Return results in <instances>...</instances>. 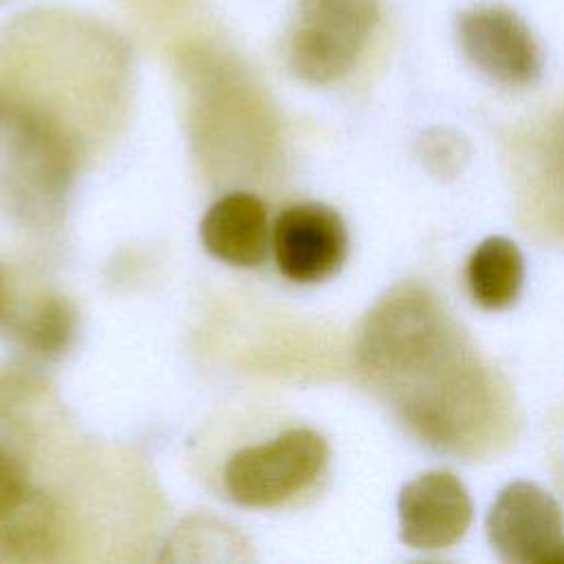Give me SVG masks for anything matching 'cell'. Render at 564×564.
Returning a JSON list of instances; mask_svg holds the SVG:
<instances>
[{
	"mask_svg": "<svg viewBox=\"0 0 564 564\" xmlns=\"http://www.w3.org/2000/svg\"><path fill=\"white\" fill-rule=\"evenodd\" d=\"M423 159L434 167L436 172L449 174L458 167V163L465 159V148L463 141L445 130H432L425 134L423 143Z\"/></svg>",
	"mask_w": 564,
	"mask_h": 564,
	"instance_id": "cell-13",
	"label": "cell"
},
{
	"mask_svg": "<svg viewBox=\"0 0 564 564\" xmlns=\"http://www.w3.org/2000/svg\"><path fill=\"white\" fill-rule=\"evenodd\" d=\"M15 328L26 346L42 355H55L73 335V308L62 297H42L24 317H18Z\"/></svg>",
	"mask_w": 564,
	"mask_h": 564,
	"instance_id": "cell-11",
	"label": "cell"
},
{
	"mask_svg": "<svg viewBox=\"0 0 564 564\" xmlns=\"http://www.w3.org/2000/svg\"><path fill=\"white\" fill-rule=\"evenodd\" d=\"M13 319V311H11V293H9V284H7V275L0 267V324L11 322Z\"/></svg>",
	"mask_w": 564,
	"mask_h": 564,
	"instance_id": "cell-15",
	"label": "cell"
},
{
	"mask_svg": "<svg viewBox=\"0 0 564 564\" xmlns=\"http://www.w3.org/2000/svg\"><path fill=\"white\" fill-rule=\"evenodd\" d=\"M524 280V260L516 242L502 236L482 240L467 260V286L485 308L509 306Z\"/></svg>",
	"mask_w": 564,
	"mask_h": 564,
	"instance_id": "cell-9",
	"label": "cell"
},
{
	"mask_svg": "<svg viewBox=\"0 0 564 564\" xmlns=\"http://www.w3.org/2000/svg\"><path fill=\"white\" fill-rule=\"evenodd\" d=\"M59 516L48 498L31 491L0 520V557L13 562L46 560L59 542Z\"/></svg>",
	"mask_w": 564,
	"mask_h": 564,
	"instance_id": "cell-10",
	"label": "cell"
},
{
	"mask_svg": "<svg viewBox=\"0 0 564 564\" xmlns=\"http://www.w3.org/2000/svg\"><path fill=\"white\" fill-rule=\"evenodd\" d=\"M546 183L564 216V115L557 119L546 145Z\"/></svg>",
	"mask_w": 564,
	"mask_h": 564,
	"instance_id": "cell-14",
	"label": "cell"
},
{
	"mask_svg": "<svg viewBox=\"0 0 564 564\" xmlns=\"http://www.w3.org/2000/svg\"><path fill=\"white\" fill-rule=\"evenodd\" d=\"M379 15L377 0H297L289 66L308 84L344 77L357 62Z\"/></svg>",
	"mask_w": 564,
	"mask_h": 564,
	"instance_id": "cell-2",
	"label": "cell"
},
{
	"mask_svg": "<svg viewBox=\"0 0 564 564\" xmlns=\"http://www.w3.org/2000/svg\"><path fill=\"white\" fill-rule=\"evenodd\" d=\"M491 546L513 564H564V518L551 494L518 480L505 487L489 516Z\"/></svg>",
	"mask_w": 564,
	"mask_h": 564,
	"instance_id": "cell-4",
	"label": "cell"
},
{
	"mask_svg": "<svg viewBox=\"0 0 564 564\" xmlns=\"http://www.w3.org/2000/svg\"><path fill=\"white\" fill-rule=\"evenodd\" d=\"M348 236L339 214L322 203L284 207L271 229V251L280 273L297 284H315L346 260Z\"/></svg>",
	"mask_w": 564,
	"mask_h": 564,
	"instance_id": "cell-5",
	"label": "cell"
},
{
	"mask_svg": "<svg viewBox=\"0 0 564 564\" xmlns=\"http://www.w3.org/2000/svg\"><path fill=\"white\" fill-rule=\"evenodd\" d=\"M326 441L295 427L260 445L238 449L225 465L229 498L242 507H273L311 485L326 465Z\"/></svg>",
	"mask_w": 564,
	"mask_h": 564,
	"instance_id": "cell-3",
	"label": "cell"
},
{
	"mask_svg": "<svg viewBox=\"0 0 564 564\" xmlns=\"http://www.w3.org/2000/svg\"><path fill=\"white\" fill-rule=\"evenodd\" d=\"M359 366L390 390L403 421L430 445L478 452L507 425V401L458 328L423 286L392 289L366 317Z\"/></svg>",
	"mask_w": 564,
	"mask_h": 564,
	"instance_id": "cell-1",
	"label": "cell"
},
{
	"mask_svg": "<svg viewBox=\"0 0 564 564\" xmlns=\"http://www.w3.org/2000/svg\"><path fill=\"white\" fill-rule=\"evenodd\" d=\"M29 494L31 489L24 463L13 452L0 447V520L9 516Z\"/></svg>",
	"mask_w": 564,
	"mask_h": 564,
	"instance_id": "cell-12",
	"label": "cell"
},
{
	"mask_svg": "<svg viewBox=\"0 0 564 564\" xmlns=\"http://www.w3.org/2000/svg\"><path fill=\"white\" fill-rule=\"evenodd\" d=\"M198 234L205 251L231 267H258L271 249L267 207L249 192H229L218 198L205 212Z\"/></svg>",
	"mask_w": 564,
	"mask_h": 564,
	"instance_id": "cell-8",
	"label": "cell"
},
{
	"mask_svg": "<svg viewBox=\"0 0 564 564\" xmlns=\"http://www.w3.org/2000/svg\"><path fill=\"white\" fill-rule=\"evenodd\" d=\"M469 522V494L449 471L421 474L399 494L401 540L412 549H447L463 538Z\"/></svg>",
	"mask_w": 564,
	"mask_h": 564,
	"instance_id": "cell-7",
	"label": "cell"
},
{
	"mask_svg": "<svg viewBox=\"0 0 564 564\" xmlns=\"http://www.w3.org/2000/svg\"><path fill=\"white\" fill-rule=\"evenodd\" d=\"M458 42L467 59L498 84L527 86L542 70L540 46L511 9L480 4L463 11Z\"/></svg>",
	"mask_w": 564,
	"mask_h": 564,
	"instance_id": "cell-6",
	"label": "cell"
},
{
	"mask_svg": "<svg viewBox=\"0 0 564 564\" xmlns=\"http://www.w3.org/2000/svg\"><path fill=\"white\" fill-rule=\"evenodd\" d=\"M7 123V112H4V108H2V104H0V128Z\"/></svg>",
	"mask_w": 564,
	"mask_h": 564,
	"instance_id": "cell-16",
	"label": "cell"
}]
</instances>
